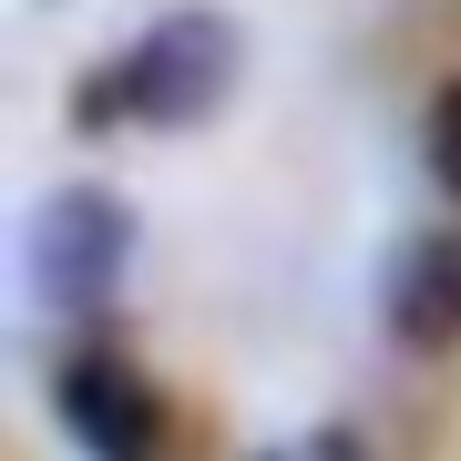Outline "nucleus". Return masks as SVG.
I'll return each mask as SVG.
<instances>
[{
  "label": "nucleus",
  "mask_w": 461,
  "mask_h": 461,
  "mask_svg": "<svg viewBox=\"0 0 461 461\" xmlns=\"http://www.w3.org/2000/svg\"><path fill=\"white\" fill-rule=\"evenodd\" d=\"M51 420H62V441L83 461H165V390L144 379V359L113 339H83L62 348V369H51Z\"/></svg>",
  "instance_id": "3"
},
{
  "label": "nucleus",
  "mask_w": 461,
  "mask_h": 461,
  "mask_svg": "<svg viewBox=\"0 0 461 461\" xmlns=\"http://www.w3.org/2000/svg\"><path fill=\"white\" fill-rule=\"evenodd\" d=\"M379 329L411 359L461 348V226H411L379 257Z\"/></svg>",
  "instance_id": "4"
},
{
  "label": "nucleus",
  "mask_w": 461,
  "mask_h": 461,
  "mask_svg": "<svg viewBox=\"0 0 461 461\" xmlns=\"http://www.w3.org/2000/svg\"><path fill=\"white\" fill-rule=\"evenodd\" d=\"M420 154H430V175H441V195L461 205V83L430 93V113H420Z\"/></svg>",
  "instance_id": "5"
},
{
  "label": "nucleus",
  "mask_w": 461,
  "mask_h": 461,
  "mask_svg": "<svg viewBox=\"0 0 461 461\" xmlns=\"http://www.w3.org/2000/svg\"><path fill=\"white\" fill-rule=\"evenodd\" d=\"M257 461H369V441H359V430H339V420H329V430H297V441H267Z\"/></svg>",
  "instance_id": "6"
},
{
  "label": "nucleus",
  "mask_w": 461,
  "mask_h": 461,
  "mask_svg": "<svg viewBox=\"0 0 461 461\" xmlns=\"http://www.w3.org/2000/svg\"><path fill=\"white\" fill-rule=\"evenodd\" d=\"M133 247H144V226H133V205L113 185H51L21 215V287H32L41 318L93 329L123 297V277H133Z\"/></svg>",
  "instance_id": "2"
},
{
  "label": "nucleus",
  "mask_w": 461,
  "mask_h": 461,
  "mask_svg": "<svg viewBox=\"0 0 461 461\" xmlns=\"http://www.w3.org/2000/svg\"><path fill=\"white\" fill-rule=\"evenodd\" d=\"M236 72H247V41H236V21L226 11H165V21H144L113 62H93L83 83H72V123L83 133H195L226 113V93H236Z\"/></svg>",
  "instance_id": "1"
}]
</instances>
